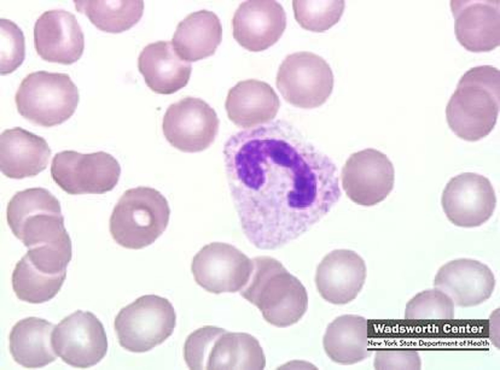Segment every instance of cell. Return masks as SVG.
I'll return each mask as SVG.
<instances>
[{
	"label": "cell",
	"mask_w": 500,
	"mask_h": 370,
	"mask_svg": "<svg viewBox=\"0 0 500 370\" xmlns=\"http://www.w3.org/2000/svg\"><path fill=\"white\" fill-rule=\"evenodd\" d=\"M223 156L242 229L259 249H276L296 239L341 195L333 162L286 121L235 133Z\"/></svg>",
	"instance_id": "6da1fadb"
},
{
	"label": "cell",
	"mask_w": 500,
	"mask_h": 370,
	"mask_svg": "<svg viewBox=\"0 0 500 370\" xmlns=\"http://www.w3.org/2000/svg\"><path fill=\"white\" fill-rule=\"evenodd\" d=\"M500 105V72L490 65L471 68L459 80L446 108L452 131L460 138L477 141L488 135Z\"/></svg>",
	"instance_id": "7a4b0ae2"
},
{
	"label": "cell",
	"mask_w": 500,
	"mask_h": 370,
	"mask_svg": "<svg viewBox=\"0 0 500 370\" xmlns=\"http://www.w3.org/2000/svg\"><path fill=\"white\" fill-rule=\"evenodd\" d=\"M252 260V273L240 295L273 326L286 328L297 323L307 310L306 288L277 259L260 256Z\"/></svg>",
	"instance_id": "3957f363"
},
{
	"label": "cell",
	"mask_w": 500,
	"mask_h": 370,
	"mask_svg": "<svg viewBox=\"0 0 500 370\" xmlns=\"http://www.w3.org/2000/svg\"><path fill=\"white\" fill-rule=\"evenodd\" d=\"M6 216L12 232L28 249L72 248L60 203L45 188L18 192L8 204Z\"/></svg>",
	"instance_id": "277c9868"
},
{
	"label": "cell",
	"mask_w": 500,
	"mask_h": 370,
	"mask_svg": "<svg viewBox=\"0 0 500 370\" xmlns=\"http://www.w3.org/2000/svg\"><path fill=\"white\" fill-rule=\"evenodd\" d=\"M191 370H263L266 358L258 340L245 332L206 326L192 332L184 347Z\"/></svg>",
	"instance_id": "5b68a950"
},
{
	"label": "cell",
	"mask_w": 500,
	"mask_h": 370,
	"mask_svg": "<svg viewBox=\"0 0 500 370\" xmlns=\"http://www.w3.org/2000/svg\"><path fill=\"white\" fill-rule=\"evenodd\" d=\"M170 214L168 202L160 191L146 186L130 188L122 195L113 210L110 232L121 246L141 249L163 234Z\"/></svg>",
	"instance_id": "8992f818"
},
{
	"label": "cell",
	"mask_w": 500,
	"mask_h": 370,
	"mask_svg": "<svg viewBox=\"0 0 500 370\" xmlns=\"http://www.w3.org/2000/svg\"><path fill=\"white\" fill-rule=\"evenodd\" d=\"M79 100L77 87L68 74L45 71L28 74L15 95L19 113L44 127L67 120L75 112Z\"/></svg>",
	"instance_id": "52a82bcc"
},
{
	"label": "cell",
	"mask_w": 500,
	"mask_h": 370,
	"mask_svg": "<svg viewBox=\"0 0 500 370\" xmlns=\"http://www.w3.org/2000/svg\"><path fill=\"white\" fill-rule=\"evenodd\" d=\"M176 320L174 308L167 299L145 295L120 310L114 328L121 347L131 352H144L172 334Z\"/></svg>",
	"instance_id": "ba28073f"
},
{
	"label": "cell",
	"mask_w": 500,
	"mask_h": 370,
	"mask_svg": "<svg viewBox=\"0 0 500 370\" xmlns=\"http://www.w3.org/2000/svg\"><path fill=\"white\" fill-rule=\"evenodd\" d=\"M333 82V71L326 61L305 51L287 56L276 79L277 88L283 98L294 106L305 109L325 103L332 92Z\"/></svg>",
	"instance_id": "9c48e42d"
},
{
	"label": "cell",
	"mask_w": 500,
	"mask_h": 370,
	"mask_svg": "<svg viewBox=\"0 0 500 370\" xmlns=\"http://www.w3.org/2000/svg\"><path fill=\"white\" fill-rule=\"evenodd\" d=\"M121 168L117 160L104 151L82 154L65 150L57 153L51 166V176L67 193L103 194L118 183Z\"/></svg>",
	"instance_id": "30bf717a"
},
{
	"label": "cell",
	"mask_w": 500,
	"mask_h": 370,
	"mask_svg": "<svg viewBox=\"0 0 500 370\" xmlns=\"http://www.w3.org/2000/svg\"><path fill=\"white\" fill-rule=\"evenodd\" d=\"M253 268L252 259L235 246L221 242L204 246L193 257L191 267L196 282L215 294L240 291Z\"/></svg>",
	"instance_id": "8fae6325"
},
{
	"label": "cell",
	"mask_w": 500,
	"mask_h": 370,
	"mask_svg": "<svg viewBox=\"0 0 500 370\" xmlns=\"http://www.w3.org/2000/svg\"><path fill=\"white\" fill-rule=\"evenodd\" d=\"M215 110L200 98L188 97L171 104L163 118L162 128L168 142L184 152L208 148L218 134Z\"/></svg>",
	"instance_id": "7c38bea8"
},
{
	"label": "cell",
	"mask_w": 500,
	"mask_h": 370,
	"mask_svg": "<svg viewBox=\"0 0 500 370\" xmlns=\"http://www.w3.org/2000/svg\"><path fill=\"white\" fill-rule=\"evenodd\" d=\"M52 343L56 354L64 362L80 368L96 365L105 356L108 348L102 323L93 313L81 310L55 327Z\"/></svg>",
	"instance_id": "4fadbf2b"
},
{
	"label": "cell",
	"mask_w": 500,
	"mask_h": 370,
	"mask_svg": "<svg viewBox=\"0 0 500 370\" xmlns=\"http://www.w3.org/2000/svg\"><path fill=\"white\" fill-rule=\"evenodd\" d=\"M341 177L348 197L357 204L369 206L382 201L392 191L395 170L385 154L367 148L350 156Z\"/></svg>",
	"instance_id": "5bb4252c"
},
{
	"label": "cell",
	"mask_w": 500,
	"mask_h": 370,
	"mask_svg": "<svg viewBox=\"0 0 500 370\" xmlns=\"http://www.w3.org/2000/svg\"><path fill=\"white\" fill-rule=\"evenodd\" d=\"M494 189L485 176L465 172L452 178L443 191L441 203L448 220L464 227L479 226L487 221L496 206Z\"/></svg>",
	"instance_id": "9a60e30c"
},
{
	"label": "cell",
	"mask_w": 500,
	"mask_h": 370,
	"mask_svg": "<svg viewBox=\"0 0 500 370\" xmlns=\"http://www.w3.org/2000/svg\"><path fill=\"white\" fill-rule=\"evenodd\" d=\"M34 44L38 54L48 62L71 64L82 56L84 35L76 16L63 9L45 11L36 21Z\"/></svg>",
	"instance_id": "2e32d148"
},
{
	"label": "cell",
	"mask_w": 500,
	"mask_h": 370,
	"mask_svg": "<svg viewBox=\"0 0 500 370\" xmlns=\"http://www.w3.org/2000/svg\"><path fill=\"white\" fill-rule=\"evenodd\" d=\"M233 36L244 48L253 52L267 49L282 35L286 14L275 0H247L240 4L232 19Z\"/></svg>",
	"instance_id": "e0dca14e"
},
{
	"label": "cell",
	"mask_w": 500,
	"mask_h": 370,
	"mask_svg": "<svg viewBox=\"0 0 500 370\" xmlns=\"http://www.w3.org/2000/svg\"><path fill=\"white\" fill-rule=\"evenodd\" d=\"M496 280L486 265L468 258L448 262L436 273L434 288L448 295L455 306L467 308L479 305L492 295Z\"/></svg>",
	"instance_id": "ac0fdd59"
},
{
	"label": "cell",
	"mask_w": 500,
	"mask_h": 370,
	"mask_svg": "<svg viewBox=\"0 0 500 370\" xmlns=\"http://www.w3.org/2000/svg\"><path fill=\"white\" fill-rule=\"evenodd\" d=\"M450 6L456 38L465 49L488 52L500 45V0H453Z\"/></svg>",
	"instance_id": "d6986e66"
},
{
	"label": "cell",
	"mask_w": 500,
	"mask_h": 370,
	"mask_svg": "<svg viewBox=\"0 0 500 370\" xmlns=\"http://www.w3.org/2000/svg\"><path fill=\"white\" fill-rule=\"evenodd\" d=\"M366 275L362 258L353 250L340 249L324 257L317 267L315 280L324 299L333 304L344 305L356 298Z\"/></svg>",
	"instance_id": "ffe728a7"
},
{
	"label": "cell",
	"mask_w": 500,
	"mask_h": 370,
	"mask_svg": "<svg viewBox=\"0 0 500 370\" xmlns=\"http://www.w3.org/2000/svg\"><path fill=\"white\" fill-rule=\"evenodd\" d=\"M51 151L45 140L20 127L0 136V169L16 179L38 175L47 166Z\"/></svg>",
	"instance_id": "44dd1931"
},
{
	"label": "cell",
	"mask_w": 500,
	"mask_h": 370,
	"mask_svg": "<svg viewBox=\"0 0 500 370\" xmlns=\"http://www.w3.org/2000/svg\"><path fill=\"white\" fill-rule=\"evenodd\" d=\"M138 66L147 86L156 93L173 94L188 83L191 64L182 59L169 41H158L140 53Z\"/></svg>",
	"instance_id": "7402d4cb"
},
{
	"label": "cell",
	"mask_w": 500,
	"mask_h": 370,
	"mask_svg": "<svg viewBox=\"0 0 500 370\" xmlns=\"http://www.w3.org/2000/svg\"><path fill=\"white\" fill-rule=\"evenodd\" d=\"M280 106L279 97L271 85L254 79L238 82L229 89L225 102L229 119L243 128L268 123L276 116Z\"/></svg>",
	"instance_id": "603a6c76"
},
{
	"label": "cell",
	"mask_w": 500,
	"mask_h": 370,
	"mask_svg": "<svg viewBox=\"0 0 500 370\" xmlns=\"http://www.w3.org/2000/svg\"><path fill=\"white\" fill-rule=\"evenodd\" d=\"M222 40V26L218 16L202 10L191 13L178 23L172 44L182 59L196 62L212 55Z\"/></svg>",
	"instance_id": "cb8c5ba5"
},
{
	"label": "cell",
	"mask_w": 500,
	"mask_h": 370,
	"mask_svg": "<svg viewBox=\"0 0 500 370\" xmlns=\"http://www.w3.org/2000/svg\"><path fill=\"white\" fill-rule=\"evenodd\" d=\"M55 326L35 317L23 319L9 335L10 351L14 360L27 368L43 367L57 358L52 343Z\"/></svg>",
	"instance_id": "d4e9b609"
},
{
	"label": "cell",
	"mask_w": 500,
	"mask_h": 370,
	"mask_svg": "<svg viewBox=\"0 0 500 370\" xmlns=\"http://www.w3.org/2000/svg\"><path fill=\"white\" fill-rule=\"evenodd\" d=\"M323 344L328 357L337 363L352 365L364 360L371 354L367 320L353 314L336 318L328 326Z\"/></svg>",
	"instance_id": "484cf974"
},
{
	"label": "cell",
	"mask_w": 500,
	"mask_h": 370,
	"mask_svg": "<svg viewBox=\"0 0 500 370\" xmlns=\"http://www.w3.org/2000/svg\"><path fill=\"white\" fill-rule=\"evenodd\" d=\"M76 10L85 14L99 29L118 33L132 27L141 19L143 0H73Z\"/></svg>",
	"instance_id": "4316f807"
},
{
	"label": "cell",
	"mask_w": 500,
	"mask_h": 370,
	"mask_svg": "<svg viewBox=\"0 0 500 370\" xmlns=\"http://www.w3.org/2000/svg\"><path fill=\"white\" fill-rule=\"evenodd\" d=\"M66 276V273L53 275L42 272L22 257L12 274L13 288L20 300L33 304L42 303L58 293Z\"/></svg>",
	"instance_id": "83f0119b"
},
{
	"label": "cell",
	"mask_w": 500,
	"mask_h": 370,
	"mask_svg": "<svg viewBox=\"0 0 500 370\" xmlns=\"http://www.w3.org/2000/svg\"><path fill=\"white\" fill-rule=\"evenodd\" d=\"M294 17L303 28L317 32L328 30L340 19L344 0H293Z\"/></svg>",
	"instance_id": "f1b7e54d"
},
{
	"label": "cell",
	"mask_w": 500,
	"mask_h": 370,
	"mask_svg": "<svg viewBox=\"0 0 500 370\" xmlns=\"http://www.w3.org/2000/svg\"><path fill=\"white\" fill-rule=\"evenodd\" d=\"M455 305L441 290L434 288L416 294L406 305L407 320H450L454 318Z\"/></svg>",
	"instance_id": "f546056e"
},
{
	"label": "cell",
	"mask_w": 500,
	"mask_h": 370,
	"mask_svg": "<svg viewBox=\"0 0 500 370\" xmlns=\"http://www.w3.org/2000/svg\"><path fill=\"white\" fill-rule=\"evenodd\" d=\"M0 72L5 75L17 69L25 55V40L21 29L13 21L0 20Z\"/></svg>",
	"instance_id": "4dcf8cb0"
},
{
	"label": "cell",
	"mask_w": 500,
	"mask_h": 370,
	"mask_svg": "<svg viewBox=\"0 0 500 370\" xmlns=\"http://www.w3.org/2000/svg\"><path fill=\"white\" fill-rule=\"evenodd\" d=\"M421 362L414 350L381 349L375 355L376 370H420Z\"/></svg>",
	"instance_id": "1f68e13d"
}]
</instances>
